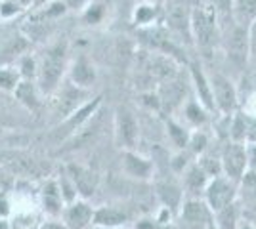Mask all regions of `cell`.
<instances>
[{
  "mask_svg": "<svg viewBox=\"0 0 256 229\" xmlns=\"http://www.w3.org/2000/svg\"><path fill=\"white\" fill-rule=\"evenodd\" d=\"M157 195L162 201L164 208L168 210H176L180 207V201H182V191L180 187L172 182H162V184H157Z\"/></svg>",
  "mask_w": 256,
  "mask_h": 229,
  "instance_id": "cell-19",
  "label": "cell"
},
{
  "mask_svg": "<svg viewBox=\"0 0 256 229\" xmlns=\"http://www.w3.org/2000/svg\"><path fill=\"white\" fill-rule=\"evenodd\" d=\"M155 17V10L151 6H142L136 11V23H150Z\"/></svg>",
  "mask_w": 256,
  "mask_h": 229,
  "instance_id": "cell-31",
  "label": "cell"
},
{
  "mask_svg": "<svg viewBox=\"0 0 256 229\" xmlns=\"http://www.w3.org/2000/svg\"><path fill=\"white\" fill-rule=\"evenodd\" d=\"M94 210L86 201H75L64 208V226L67 229H86L92 224Z\"/></svg>",
  "mask_w": 256,
  "mask_h": 229,
  "instance_id": "cell-9",
  "label": "cell"
},
{
  "mask_svg": "<svg viewBox=\"0 0 256 229\" xmlns=\"http://www.w3.org/2000/svg\"><path fill=\"white\" fill-rule=\"evenodd\" d=\"M237 229H254V228H252V226H250V224H243V226H241V228H237Z\"/></svg>",
  "mask_w": 256,
  "mask_h": 229,
  "instance_id": "cell-42",
  "label": "cell"
},
{
  "mask_svg": "<svg viewBox=\"0 0 256 229\" xmlns=\"http://www.w3.org/2000/svg\"><path fill=\"white\" fill-rule=\"evenodd\" d=\"M8 164L14 172L25 176H42L44 170H48V166H44L34 159H29V157H22V155L12 157V161H8Z\"/></svg>",
  "mask_w": 256,
  "mask_h": 229,
  "instance_id": "cell-17",
  "label": "cell"
},
{
  "mask_svg": "<svg viewBox=\"0 0 256 229\" xmlns=\"http://www.w3.org/2000/svg\"><path fill=\"white\" fill-rule=\"evenodd\" d=\"M166 23H168V27H170L174 33H178V34L192 33L190 19H188L184 8H180V6H174V8L168 10V13H166Z\"/></svg>",
  "mask_w": 256,
  "mask_h": 229,
  "instance_id": "cell-20",
  "label": "cell"
},
{
  "mask_svg": "<svg viewBox=\"0 0 256 229\" xmlns=\"http://www.w3.org/2000/svg\"><path fill=\"white\" fill-rule=\"evenodd\" d=\"M122 168L128 176L140 178V180H148L153 172V164L132 151L122 153Z\"/></svg>",
  "mask_w": 256,
  "mask_h": 229,
  "instance_id": "cell-13",
  "label": "cell"
},
{
  "mask_svg": "<svg viewBox=\"0 0 256 229\" xmlns=\"http://www.w3.org/2000/svg\"><path fill=\"white\" fill-rule=\"evenodd\" d=\"M234 11L239 23L252 21L256 17V0H235Z\"/></svg>",
  "mask_w": 256,
  "mask_h": 229,
  "instance_id": "cell-24",
  "label": "cell"
},
{
  "mask_svg": "<svg viewBox=\"0 0 256 229\" xmlns=\"http://www.w3.org/2000/svg\"><path fill=\"white\" fill-rule=\"evenodd\" d=\"M20 2L18 0H6L2 6H0V15H4V17H10L14 13H18L20 11Z\"/></svg>",
  "mask_w": 256,
  "mask_h": 229,
  "instance_id": "cell-30",
  "label": "cell"
},
{
  "mask_svg": "<svg viewBox=\"0 0 256 229\" xmlns=\"http://www.w3.org/2000/svg\"><path fill=\"white\" fill-rule=\"evenodd\" d=\"M82 98H84V90L82 88H76L75 84H67L62 92V98L58 101V107H56V113L62 117V119H67L69 115H73L78 107H82Z\"/></svg>",
  "mask_w": 256,
  "mask_h": 229,
  "instance_id": "cell-12",
  "label": "cell"
},
{
  "mask_svg": "<svg viewBox=\"0 0 256 229\" xmlns=\"http://www.w3.org/2000/svg\"><path fill=\"white\" fill-rule=\"evenodd\" d=\"M188 145H192V149L195 153H201L204 149V145H206V136L204 134H193Z\"/></svg>",
  "mask_w": 256,
  "mask_h": 229,
  "instance_id": "cell-32",
  "label": "cell"
},
{
  "mask_svg": "<svg viewBox=\"0 0 256 229\" xmlns=\"http://www.w3.org/2000/svg\"><path fill=\"white\" fill-rule=\"evenodd\" d=\"M248 54L256 59V21L248 29Z\"/></svg>",
  "mask_w": 256,
  "mask_h": 229,
  "instance_id": "cell-34",
  "label": "cell"
},
{
  "mask_svg": "<svg viewBox=\"0 0 256 229\" xmlns=\"http://www.w3.org/2000/svg\"><path fill=\"white\" fill-rule=\"evenodd\" d=\"M115 134H117V142L120 147H124L130 151L136 142H138V120L128 109H117V117H115Z\"/></svg>",
  "mask_w": 256,
  "mask_h": 229,
  "instance_id": "cell-6",
  "label": "cell"
},
{
  "mask_svg": "<svg viewBox=\"0 0 256 229\" xmlns=\"http://www.w3.org/2000/svg\"><path fill=\"white\" fill-rule=\"evenodd\" d=\"M182 222L190 229H206L208 224L212 222L210 208L206 207V203L201 199H190L184 203V208H182Z\"/></svg>",
  "mask_w": 256,
  "mask_h": 229,
  "instance_id": "cell-7",
  "label": "cell"
},
{
  "mask_svg": "<svg viewBox=\"0 0 256 229\" xmlns=\"http://www.w3.org/2000/svg\"><path fill=\"white\" fill-rule=\"evenodd\" d=\"M16 96L22 99L27 107L36 109L38 101H36V94H34V88H32L31 82H22V84H18V88H16Z\"/></svg>",
  "mask_w": 256,
  "mask_h": 229,
  "instance_id": "cell-25",
  "label": "cell"
},
{
  "mask_svg": "<svg viewBox=\"0 0 256 229\" xmlns=\"http://www.w3.org/2000/svg\"><path fill=\"white\" fill-rule=\"evenodd\" d=\"M86 0H64L65 8L69 6V8H78V6H82Z\"/></svg>",
  "mask_w": 256,
  "mask_h": 229,
  "instance_id": "cell-38",
  "label": "cell"
},
{
  "mask_svg": "<svg viewBox=\"0 0 256 229\" xmlns=\"http://www.w3.org/2000/svg\"><path fill=\"white\" fill-rule=\"evenodd\" d=\"M204 195H206V207L210 208V212H218L226 208L228 205L234 203L235 195H237V184H234L232 180L228 178H214L212 182H208V186L204 189Z\"/></svg>",
  "mask_w": 256,
  "mask_h": 229,
  "instance_id": "cell-4",
  "label": "cell"
},
{
  "mask_svg": "<svg viewBox=\"0 0 256 229\" xmlns=\"http://www.w3.org/2000/svg\"><path fill=\"white\" fill-rule=\"evenodd\" d=\"M0 229H10V228H8V224H6L4 220H0Z\"/></svg>",
  "mask_w": 256,
  "mask_h": 229,
  "instance_id": "cell-41",
  "label": "cell"
},
{
  "mask_svg": "<svg viewBox=\"0 0 256 229\" xmlns=\"http://www.w3.org/2000/svg\"><path fill=\"white\" fill-rule=\"evenodd\" d=\"M16 80H18V76L10 73V71H0V86L2 88H14L16 86Z\"/></svg>",
  "mask_w": 256,
  "mask_h": 229,
  "instance_id": "cell-33",
  "label": "cell"
},
{
  "mask_svg": "<svg viewBox=\"0 0 256 229\" xmlns=\"http://www.w3.org/2000/svg\"><path fill=\"white\" fill-rule=\"evenodd\" d=\"M206 229H216V226H214V222H210V224H208V228Z\"/></svg>",
  "mask_w": 256,
  "mask_h": 229,
  "instance_id": "cell-43",
  "label": "cell"
},
{
  "mask_svg": "<svg viewBox=\"0 0 256 229\" xmlns=\"http://www.w3.org/2000/svg\"><path fill=\"white\" fill-rule=\"evenodd\" d=\"M222 172L226 174L228 180H232L234 184H239L241 178L245 176L246 168H248V155H246V147L243 143L232 142L224 147L222 153Z\"/></svg>",
  "mask_w": 256,
  "mask_h": 229,
  "instance_id": "cell-3",
  "label": "cell"
},
{
  "mask_svg": "<svg viewBox=\"0 0 256 229\" xmlns=\"http://www.w3.org/2000/svg\"><path fill=\"white\" fill-rule=\"evenodd\" d=\"M148 71H150V75L153 76V78H157V80H172V76L176 75L172 61L168 57H164V55H153L150 59Z\"/></svg>",
  "mask_w": 256,
  "mask_h": 229,
  "instance_id": "cell-18",
  "label": "cell"
},
{
  "mask_svg": "<svg viewBox=\"0 0 256 229\" xmlns=\"http://www.w3.org/2000/svg\"><path fill=\"white\" fill-rule=\"evenodd\" d=\"M23 75L25 76L34 75V61H32L31 57H25V59H23Z\"/></svg>",
  "mask_w": 256,
  "mask_h": 229,
  "instance_id": "cell-36",
  "label": "cell"
},
{
  "mask_svg": "<svg viewBox=\"0 0 256 229\" xmlns=\"http://www.w3.org/2000/svg\"><path fill=\"white\" fill-rule=\"evenodd\" d=\"M126 220H128L126 214L117 210V208L102 207L98 208V210H94L92 224H96L100 228H117V226H122Z\"/></svg>",
  "mask_w": 256,
  "mask_h": 229,
  "instance_id": "cell-15",
  "label": "cell"
},
{
  "mask_svg": "<svg viewBox=\"0 0 256 229\" xmlns=\"http://www.w3.org/2000/svg\"><path fill=\"white\" fill-rule=\"evenodd\" d=\"M40 229H67V228L62 226V224H54V222H50V224H44Z\"/></svg>",
  "mask_w": 256,
  "mask_h": 229,
  "instance_id": "cell-39",
  "label": "cell"
},
{
  "mask_svg": "<svg viewBox=\"0 0 256 229\" xmlns=\"http://www.w3.org/2000/svg\"><path fill=\"white\" fill-rule=\"evenodd\" d=\"M192 33L197 40V46L208 52L212 50L216 36H218V27H216V10H204V8H195L190 17Z\"/></svg>",
  "mask_w": 256,
  "mask_h": 229,
  "instance_id": "cell-2",
  "label": "cell"
},
{
  "mask_svg": "<svg viewBox=\"0 0 256 229\" xmlns=\"http://www.w3.org/2000/svg\"><path fill=\"white\" fill-rule=\"evenodd\" d=\"M102 103V98H96L92 103H84L82 107H78V109L73 113V115H69L67 119L64 120V130H62V126H60V132H58V138H67V136H73L84 122H88V119L92 117V113L98 109V105Z\"/></svg>",
  "mask_w": 256,
  "mask_h": 229,
  "instance_id": "cell-11",
  "label": "cell"
},
{
  "mask_svg": "<svg viewBox=\"0 0 256 229\" xmlns=\"http://www.w3.org/2000/svg\"><path fill=\"white\" fill-rule=\"evenodd\" d=\"M166 126H168V134H170V138L174 140V143H176L178 147H186V145L190 143V136H188V132L184 130L182 126H178V124H176V122H172V120L166 122Z\"/></svg>",
  "mask_w": 256,
  "mask_h": 229,
  "instance_id": "cell-26",
  "label": "cell"
},
{
  "mask_svg": "<svg viewBox=\"0 0 256 229\" xmlns=\"http://www.w3.org/2000/svg\"><path fill=\"white\" fill-rule=\"evenodd\" d=\"M186 186L193 193H199V191L206 189V186H208V176L204 174V170L199 164H193L192 168L188 170V174H186Z\"/></svg>",
  "mask_w": 256,
  "mask_h": 229,
  "instance_id": "cell-21",
  "label": "cell"
},
{
  "mask_svg": "<svg viewBox=\"0 0 256 229\" xmlns=\"http://www.w3.org/2000/svg\"><path fill=\"white\" fill-rule=\"evenodd\" d=\"M67 176H69V180L73 182L76 193H80L82 197L94 195L100 178H98V174L92 168H86L82 164L71 163V164H67Z\"/></svg>",
  "mask_w": 256,
  "mask_h": 229,
  "instance_id": "cell-8",
  "label": "cell"
},
{
  "mask_svg": "<svg viewBox=\"0 0 256 229\" xmlns=\"http://www.w3.org/2000/svg\"><path fill=\"white\" fill-rule=\"evenodd\" d=\"M186 115H188V119L192 120L193 124H203L206 117H204V111L199 107V103H195L192 101L188 107H186Z\"/></svg>",
  "mask_w": 256,
  "mask_h": 229,
  "instance_id": "cell-28",
  "label": "cell"
},
{
  "mask_svg": "<svg viewBox=\"0 0 256 229\" xmlns=\"http://www.w3.org/2000/svg\"><path fill=\"white\" fill-rule=\"evenodd\" d=\"M228 54L237 65H245L248 59V31L243 25L234 27L228 38Z\"/></svg>",
  "mask_w": 256,
  "mask_h": 229,
  "instance_id": "cell-10",
  "label": "cell"
},
{
  "mask_svg": "<svg viewBox=\"0 0 256 229\" xmlns=\"http://www.w3.org/2000/svg\"><path fill=\"white\" fill-rule=\"evenodd\" d=\"M237 216H239L237 205L232 203V205H228L226 208L216 212V224L214 226H216V229H237Z\"/></svg>",
  "mask_w": 256,
  "mask_h": 229,
  "instance_id": "cell-23",
  "label": "cell"
},
{
  "mask_svg": "<svg viewBox=\"0 0 256 229\" xmlns=\"http://www.w3.org/2000/svg\"><path fill=\"white\" fill-rule=\"evenodd\" d=\"M246 155H248V166H250V170L256 172V143H252V145L246 149Z\"/></svg>",
  "mask_w": 256,
  "mask_h": 229,
  "instance_id": "cell-37",
  "label": "cell"
},
{
  "mask_svg": "<svg viewBox=\"0 0 256 229\" xmlns=\"http://www.w3.org/2000/svg\"><path fill=\"white\" fill-rule=\"evenodd\" d=\"M192 78L195 90H197V96L199 101L203 103L204 109H214V98H212V90H210V82L206 80V76L201 73V69L197 65H192Z\"/></svg>",
  "mask_w": 256,
  "mask_h": 229,
  "instance_id": "cell-16",
  "label": "cell"
},
{
  "mask_svg": "<svg viewBox=\"0 0 256 229\" xmlns=\"http://www.w3.org/2000/svg\"><path fill=\"white\" fill-rule=\"evenodd\" d=\"M214 4H216V10L220 11V13H232L234 11V0H214Z\"/></svg>",
  "mask_w": 256,
  "mask_h": 229,
  "instance_id": "cell-35",
  "label": "cell"
},
{
  "mask_svg": "<svg viewBox=\"0 0 256 229\" xmlns=\"http://www.w3.org/2000/svg\"><path fill=\"white\" fill-rule=\"evenodd\" d=\"M210 90H212V98L214 105L222 113H232L235 109V103H237V92H235L234 84L230 78H226L224 75H212L210 76Z\"/></svg>",
  "mask_w": 256,
  "mask_h": 229,
  "instance_id": "cell-5",
  "label": "cell"
},
{
  "mask_svg": "<svg viewBox=\"0 0 256 229\" xmlns=\"http://www.w3.org/2000/svg\"><path fill=\"white\" fill-rule=\"evenodd\" d=\"M241 189L248 199L256 201V172L254 170H246L245 176L241 178Z\"/></svg>",
  "mask_w": 256,
  "mask_h": 229,
  "instance_id": "cell-27",
  "label": "cell"
},
{
  "mask_svg": "<svg viewBox=\"0 0 256 229\" xmlns=\"http://www.w3.org/2000/svg\"><path fill=\"white\" fill-rule=\"evenodd\" d=\"M18 2H20V4H22V6H29V4H31L32 0H18Z\"/></svg>",
  "mask_w": 256,
  "mask_h": 229,
  "instance_id": "cell-40",
  "label": "cell"
},
{
  "mask_svg": "<svg viewBox=\"0 0 256 229\" xmlns=\"http://www.w3.org/2000/svg\"><path fill=\"white\" fill-rule=\"evenodd\" d=\"M62 193L58 191V186H56V182H48L46 187H44V207L48 212H52V214H60V212H64V208H62Z\"/></svg>",
  "mask_w": 256,
  "mask_h": 229,
  "instance_id": "cell-22",
  "label": "cell"
},
{
  "mask_svg": "<svg viewBox=\"0 0 256 229\" xmlns=\"http://www.w3.org/2000/svg\"><path fill=\"white\" fill-rule=\"evenodd\" d=\"M104 15V6L102 4H92L88 10L84 11V21L86 23H98Z\"/></svg>",
  "mask_w": 256,
  "mask_h": 229,
  "instance_id": "cell-29",
  "label": "cell"
},
{
  "mask_svg": "<svg viewBox=\"0 0 256 229\" xmlns=\"http://www.w3.org/2000/svg\"><path fill=\"white\" fill-rule=\"evenodd\" d=\"M94 80H96V69H94V65L86 57H78L75 63L71 65V82L76 88H88Z\"/></svg>",
  "mask_w": 256,
  "mask_h": 229,
  "instance_id": "cell-14",
  "label": "cell"
},
{
  "mask_svg": "<svg viewBox=\"0 0 256 229\" xmlns=\"http://www.w3.org/2000/svg\"><path fill=\"white\" fill-rule=\"evenodd\" d=\"M65 54H67V44L62 42L52 46L44 55L38 71V84L44 94H52L60 86L65 69Z\"/></svg>",
  "mask_w": 256,
  "mask_h": 229,
  "instance_id": "cell-1",
  "label": "cell"
}]
</instances>
